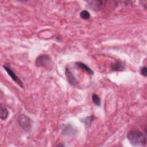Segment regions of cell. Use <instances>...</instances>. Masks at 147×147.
<instances>
[{"label":"cell","instance_id":"6da1fadb","mask_svg":"<svg viewBox=\"0 0 147 147\" xmlns=\"http://www.w3.org/2000/svg\"><path fill=\"white\" fill-rule=\"evenodd\" d=\"M126 136L132 146H143L146 144V136L139 130H130Z\"/></svg>","mask_w":147,"mask_h":147},{"label":"cell","instance_id":"7a4b0ae2","mask_svg":"<svg viewBox=\"0 0 147 147\" xmlns=\"http://www.w3.org/2000/svg\"><path fill=\"white\" fill-rule=\"evenodd\" d=\"M17 122L19 125L25 131L30 129V121L28 117L24 114L20 115L17 118Z\"/></svg>","mask_w":147,"mask_h":147},{"label":"cell","instance_id":"3957f363","mask_svg":"<svg viewBox=\"0 0 147 147\" xmlns=\"http://www.w3.org/2000/svg\"><path fill=\"white\" fill-rule=\"evenodd\" d=\"M51 63V57L48 55H41L36 60V65L37 67H47Z\"/></svg>","mask_w":147,"mask_h":147},{"label":"cell","instance_id":"277c9868","mask_svg":"<svg viewBox=\"0 0 147 147\" xmlns=\"http://www.w3.org/2000/svg\"><path fill=\"white\" fill-rule=\"evenodd\" d=\"M3 68L5 69V71L7 72V74L10 76V78L12 79L13 81H14L17 84H18L21 88L24 87L22 81L20 79V78L16 75V74L12 71V69L6 64H4L3 65Z\"/></svg>","mask_w":147,"mask_h":147},{"label":"cell","instance_id":"5b68a950","mask_svg":"<svg viewBox=\"0 0 147 147\" xmlns=\"http://www.w3.org/2000/svg\"><path fill=\"white\" fill-rule=\"evenodd\" d=\"M88 3V6L90 8L95 11L100 10L103 6V1H90L87 2Z\"/></svg>","mask_w":147,"mask_h":147},{"label":"cell","instance_id":"8992f818","mask_svg":"<svg viewBox=\"0 0 147 147\" xmlns=\"http://www.w3.org/2000/svg\"><path fill=\"white\" fill-rule=\"evenodd\" d=\"M65 76L69 83L72 86H75L78 83V81L72 72L68 68L65 69Z\"/></svg>","mask_w":147,"mask_h":147},{"label":"cell","instance_id":"52a82bcc","mask_svg":"<svg viewBox=\"0 0 147 147\" xmlns=\"http://www.w3.org/2000/svg\"><path fill=\"white\" fill-rule=\"evenodd\" d=\"M125 68V65L120 60H117L111 65V69L114 71H122Z\"/></svg>","mask_w":147,"mask_h":147},{"label":"cell","instance_id":"ba28073f","mask_svg":"<svg viewBox=\"0 0 147 147\" xmlns=\"http://www.w3.org/2000/svg\"><path fill=\"white\" fill-rule=\"evenodd\" d=\"M75 65L78 67H79V68H81V69H84V70H85L86 72H87L88 74H94V71L89 67H88L86 64H85L84 63H82V62H80V61H78V62H76L75 63Z\"/></svg>","mask_w":147,"mask_h":147},{"label":"cell","instance_id":"9c48e42d","mask_svg":"<svg viewBox=\"0 0 147 147\" xmlns=\"http://www.w3.org/2000/svg\"><path fill=\"white\" fill-rule=\"evenodd\" d=\"M9 115V111L7 109L3 106H1L0 107V118L2 120H5Z\"/></svg>","mask_w":147,"mask_h":147},{"label":"cell","instance_id":"30bf717a","mask_svg":"<svg viewBox=\"0 0 147 147\" xmlns=\"http://www.w3.org/2000/svg\"><path fill=\"white\" fill-rule=\"evenodd\" d=\"M94 119V117L93 115H91L85 118H83L82 120V122L85 124L86 127H89L91 125V122L93 121Z\"/></svg>","mask_w":147,"mask_h":147},{"label":"cell","instance_id":"8fae6325","mask_svg":"<svg viewBox=\"0 0 147 147\" xmlns=\"http://www.w3.org/2000/svg\"><path fill=\"white\" fill-rule=\"evenodd\" d=\"M80 17L84 20H87L90 18V14L88 11L84 10L80 13Z\"/></svg>","mask_w":147,"mask_h":147},{"label":"cell","instance_id":"7c38bea8","mask_svg":"<svg viewBox=\"0 0 147 147\" xmlns=\"http://www.w3.org/2000/svg\"><path fill=\"white\" fill-rule=\"evenodd\" d=\"M92 100L93 103L97 106H100V99L98 95L93 94L92 95Z\"/></svg>","mask_w":147,"mask_h":147},{"label":"cell","instance_id":"4fadbf2b","mask_svg":"<svg viewBox=\"0 0 147 147\" xmlns=\"http://www.w3.org/2000/svg\"><path fill=\"white\" fill-rule=\"evenodd\" d=\"M140 73L142 75H143L145 77H146L147 76V68L145 66L144 67H142L141 68V70H140Z\"/></svg>","mask_w":147,"mask_h":147},{"label":"cell","instance_id":"5bb4252c","mask_svg":"<svg viewBox=\"0 0 147 147\" xmlns=\"http://www.w3.org/2000/svg\"><path fill=\"white\" fill-rule=\"evenodd\" d=\"M141 3H142V6L144 7V8L145 9H146V4H147V1H141V2H140Z\"/></svg>","mask_w":147,"mask_h":147},{"label":"cell","instance_id":"9a60e30c","mask_svg":"<svg viewBox=\"0 0 147 147\" xmlns=\"http://www.w3.org/2000/svg\"><path fill=\"white\" fill-rule=\"evenodd\" d=\"M57 146H64V145L63 144H59L57 145Z\"/></svg>","mask_w":147,"mask_h":147}]
</instances>
